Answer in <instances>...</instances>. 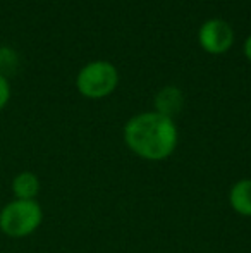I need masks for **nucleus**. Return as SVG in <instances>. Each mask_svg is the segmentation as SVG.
<instances>
[{"mask_svg":"<svg viewBox=\"0 0 251 253\" xmlns=\"http://www.w3.org/2000/svg\"><path fill=\"white\" fill-rule=\"evenodd\" d=\"M43 222V209L36 200H10L0 210V231L7 238L23 240Z\"/></svg>","mask_w":251,"mask_h":253,"instance_id":"obj_2","label":"nucleus"},{"mask_svg":"<svg viewBox=\"0 0 251 253\" xmlns=\"http://www.w3.org/2000/svg\"><path fill=\"white\" fill-rule=\"evenodd\" d=\"M124 141L140 159L160 162L169 159L178 147V126L174 119L158 112L138 114L126 123Z\"/></svg>","mask_w":251,"mask_h":253,"instance_id":"obj_1","label":"nucleus"},{"mask_svg":"<svg viewBox=\"0 0 251 253\" xmlns=\"http://www.w3.org/2000/svg\"><path fill=\"white\" fill-rule=\"evenodd\" d=\"M198 42L203 47V50L214 53V55H220L232 47L234 31L227 21L208 19L201 24L200 31H198Z\"/></svg>","mask_w":251,"mask_h":253,"instance_id":"obj_4","label":"nucleus"},{"mask_svg":"<svg viewBox=\"0 0 251 253\" xmlns=\"http://www.w3.org/2000/svg\"><path fill=\"white\" fill-rule=\"evenodd\" d=\"M119 73L108 60H95L79 71L76 78V86L79 93L86 98H105L117 88Z\"/></svg>","mask_w":251,"mask_h":253,"instance_id":"obj_3","label":"nucleus"},{"mask_svg":"<svg viewBox=\"0 0 251 253\" xmlns=\"http://www.w3.org/2000/svg\"><path fill=\"white\" fill-rule=\"evenodd\" d=\"M184 107V93L178 86H165L155 97V112L162 114L165 117L174 119L176 114H179Z\"/></svg>","mask_w":251,"mask_h":253,"instance_id":"obj_5","label":"nucleus"},{"mask_svg":"<svg viewBox=\"0 0 251 253\" xmlns=\"http://www.w3.org/2000/svg\"><path fill=\"white\" fill-rule=\"evenodd\" d=\"M10 100V84L3 74H0V110Z\"/></svg>","mask_w":251,"mask_h":253,"instance_id":"obj_8","label":"nucleus"},{"mask_svg":"<svg viewBox=\"0 0 251 253\" xmlns=\"http://www.w3.org/2000/svg\"><path fill=\"white\" fill-rule=\"evenodd\" d=\"M7 66H16V53L10 48H0V69Z\"/></svg>","mask_w":251,"mask_h":253,"instance_id":"obj_9","label":"nucleus"},{"mask_svg":"<svg viewBox=\"0 0 251 253\" xmlns=\"http://www.w3.org/2000/svg\"><path fill=\"white\" fill-rule=\"evenodd\" d=\"M10 190H12L16 200H36L41 190L40 177L31 170H23V172L14 176Z\"/></svg>","mask_w":251,"mask_h":253,"instance_id":"obj_6","label":"nucleus"},{"mask_svg":"<svg viewBox=\"0 0 251 253\" xmlns=\"http://www.w3.org/2000/svg\"><path fill=\"white\" fill-rule=\"evenodd\" d=\"M245 53H246V57L251 60V35L248 38H246V43H245Z\"/></svg>","mask_w":251,"mask_h":253,"instance_id":"obj_10","label":"nucleus"},{"mask_svg":"<svg viewBox=\"0 0 251 253\" xmlns=\"http://www.w3.org/2000/svg\"><path fill=\"white\" fill-rule=\"evenodd\" d=\"M229 203L232 210L243 217H251V179L245 177L232 184L229 191Z\"/></svg>","mask_w":251,"mask_h":253,"instance_id":"obj_7","label":"nucleus"}]
</instances>
